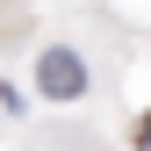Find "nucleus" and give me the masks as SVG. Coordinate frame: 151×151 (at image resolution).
Listing matches in <instances>:
<instances>
[{
    "instance_id": "f257e3e1",
    "label": "nucleus",
    "mask_w": 151,
    "mask_h": 151,
    "mask_svg": "<svg viewBox=\"0 0 151 151\" xmlns=\"http://www.w3.org/2000/svg\"><path fill=\"white\" fill-rule=\"evenodd\" d=\"M36 86H43L50 93V101H79V93H86V58H79V50H43V58H36Z\"/></svg>"
},
{
    "instance_id": "f03ea898",
    "label": "nucleus",
    "mask_w": 151,
    "mask_h": 151,
    "mask_svg": "<svg viewBox=\"0 0 151 151\" xmlns=\"http://www.w3.org/2000/svg\"><path fill=\"white\" fill-rule=\"evenodd\" d=\"M137 144H151V115H144V129H137Z\"/></svg>"
}]
</instances>
